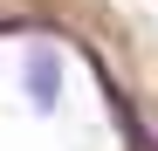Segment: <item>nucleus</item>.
Segmentation results:
<instances>
[{
  "label": "nucleus",
  "mask_w": 158,
  "mask_h": 151,
  "mask_svg": "<svg viewBox=\"0 0 158 151\" xmlns=\"http://www.w3.org/2000/svg\"><path fill=\"white\" fill-rule=\"evenodd\" d=\"M21 89H28V103L41 117L62 103V55L55 48H28V55H21Z\"/></svg>",
  "instance_id": "1"
}]
</instances>
